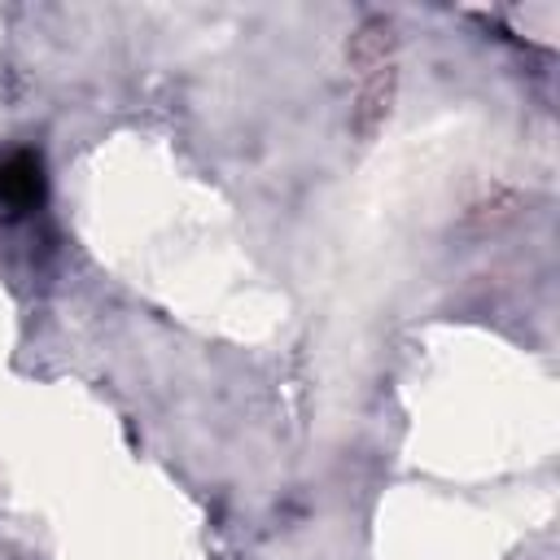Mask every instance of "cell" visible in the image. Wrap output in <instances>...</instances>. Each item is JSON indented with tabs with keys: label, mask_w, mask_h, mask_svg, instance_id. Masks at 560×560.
I'll use <instances>...</instances> for the list:
<instances>
[{
	"label": "cell",
	"mask_w": 560,
	"mask_h": 560,
	"mask_svg": "<svg viewBox=\"0 0 560 560\" xmlns=\"http://www.w3.org/2000/svg\"><path fill=\"white\" fill-rule=\"evenodd\" d=\"M44 201V166L31 149L0 158V210H35Z\"/></svg>",
	"instance_id": "obj_1"
}]
</instances>
